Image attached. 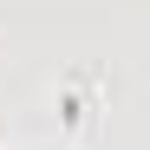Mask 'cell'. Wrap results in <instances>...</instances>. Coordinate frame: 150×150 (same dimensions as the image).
<instances>
[{"mask_svg": "<svg viewBox=\"0 0 150 150\" xmlns=\"http://www.w3.org/2000/svg\"><path fill=\"white\" fill-rule=\"evenodd\" d=\"M39 150H52V144H39Z\"/></svg>", "mask_w": 150, "mask_h": 150, "instance_id": "1", "label": "cell"}]
</instances>
